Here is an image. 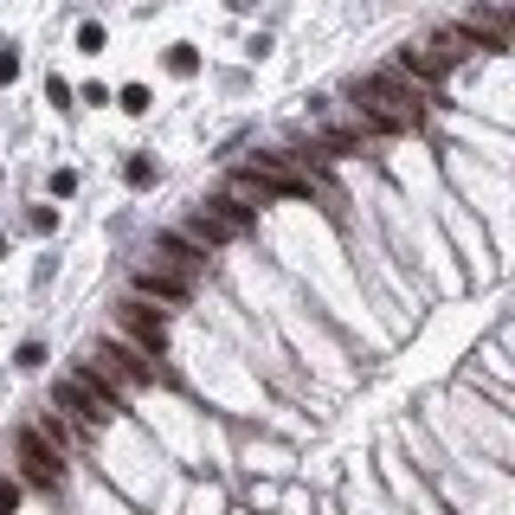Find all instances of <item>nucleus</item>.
Segmentation results:
<instances>
[{
  "mask_svg": "<svg viewBox=\"0 0 515 515\" xmlns=\"http://www.w3.org/2000/svg\"><path fill=\"white\" fill-rule=\"evenodd\" d=\"M77 52H103V26H97V20L77 26Z\"/></svg>",
  "mask_w": 515,
  "mask_h": 515,
  "instance_id": "f3484780",
  "label": "nucleus"
},
{
  "mask_svg": "<svg viewBox=\"0 0 515 515\" xmlns=\"http://www.w3.org/2000/svg\"><path fill=\"white\" fill-rule=\"evenodd\" d=\"M220 194H226L232 206H245V213H258V206H270V200H278V194H270V187H264L258 174H245V168H238V174H226V187H220Z\"/></svg>",
  "mask_w": 515,
  "mask_h": 515,
  "instance_id": "9d476101",
  "label": "nucleus"
},
{
  "mask_svg": "<svg viewBox=\"0 0 515 515\" xmlns=\"http://www.w3.org/2000/svg\"><path fill=\"white\" fill-rule=\"evenodd\" d=\"M123 181H129V187H155V161H149V155H129V161H123Z\"/></svg>",
  "mask_w": 515,
  "mask_h": 515,
  "instance_id": "ddd939ff",
  "label": "nucleus"
},
{
  "mask_svg": "<svg viewBox=\"0 0 515 515\" xmlns=\"http://www.w3.org/2000/svg\"><path fill=\"white\" fill-rule=\"evenodd\" d=\"M39 439H45L52 451L65 457V445H77V431H71V419H59V413H45V419H39Z\"/></svg>",
  "mask_w": 515,
  "mask_h": 515,
  "instance_id": "f8f14e48",
  "label": "nucleus"
},
{
  "mask_svg": "<svg viewBox=\"0 0 515 515\" xmlns=\"http://www.w3.org/2000/svg\"><path fill=\"white\" fill-rule=\"evenodd\" d=\"M419 52H425V59H431V65H439V71L451 77V71L464 65V59H471L477 45H471V33H464V26H457V20H445V26H431V33L419 39Z\"/></svg>",
  "mask_w": 515,
  "mask_h": 515,
  "instance_id": "423d86ee",
  "label": "nucleus"
},
{
  "mask_svg": "<svg viewBox=\"0 0 515 515\" xmlns=\"http://www.w3.org/2000/svg\"><path fill=\"white\" fill-rule=\"evenodd\" d=\"M168 71H174V77H194V71H200V52H194V45H174V52H168Z\"/></svg>",
  "mask_w": 515,
  "mask_h": 515,
  "instance_id": "4468645a",
  "label": "nucleus"
},
{
  "mask_svg": "<svg viewBox=\"0 0 515 515\" xmlns=\"http://www.w3.org/2000/svg\"><path fill=\"white\" fill-rule=\"evenodd\" d=\"M13 367H26V374H33V367H45V342H20V355H13Z\"/></svg>",
  "mask_w": 515,
  "mask_h": 515,
  "instance_id": "dca6fc26",
  "label": "nucleus"
},
{
  "mask_svg": "<svg viewBox=\"0 0 515 515\" xmlns=\"http://www.w3.org/2000/svg\"><path fill=\"white\" fill-rule=\"evenodd\" d=\"M348 110H355V129L361 135H399V129H419L431 97L413 91L399 71H367L348 84Z\"/></svg>",
  "mask_w": 515,
  "mask_h": 515,
  "instance_id": "f257e3e1",
  "label": "nucleus"
},
{
  "mask_svg": "<svg viewBox=\"0 0 515 515\" xmlns=\"http://www.w3.org/2000/svg\"><path fill=\"white\" fill-rule=\"evenodd\" d=\"M0 258H7V238H0Z\"/></svg>",
  "mask_w": 515,
  "mask_h": 515,
  "instance_id": "aec40b11",
  "label": "nucleus"
},
{
  "mask_svg": "<svg viewBox=\"0 0 515 515\" xmlns=\"http://www.w3.org/2000/svg\"><path fill=\"white\" fill-rule=\"evenodd\" d=\"M129 296H142V303H168V310H181L187 296H194V284H181L174 270H161V264H142L129 278Z\"/></svg>",
  "mask_w": 515,
  "mask_h": 515,
  "instance_id": "0eeeda50",
  "label": "nucleus"
},
{
  "mask_svg": "<svg viewBox=\"0 0 515 515\" xmlns=\"http://www.w3.org/2000/svg\"><path fill=\"white\" fill-rule=\"evenodd\" d=\"M65 381H77V387H84V393H91V399H97V406H103V413H110V419L123 413V393L110 387V374H103V367H97L91 355H84V361H77V367L65 374Z\"/></svg>",
  "mask_w": 515,
  "mask_h": 515,
  "instance_id": "1a4fd4ad",
  "label": "nucleus"
},
{
  "mask_svg": "<svg viewBox=\"0 0 515 515\" xmlns=\"http://www.w3.org/2000/svg\"><path fill=\"white\" fill-rule=\"evenodd\" d=\"M52 406H59L71 425H103V419H110V413H103V406H97L84 387H77V381H52Z\"/></svg>",
  "mask_w": 515,
  "mask_h": 515,
  "instance_id": "6e6552de",
  "label": "nucleus"
},
{
  "mask_svg": "<svg viewBox=\"0 0 515 515\" xmlns=\"http://www.w3.org/2000/svg\"><path fill=\"white\" fill-rule=\"evenodd\" d=\"M20 477L33 483V490H59L65 483V457L52 451L39 431H20Z\"/></svg>",
  "mask_w": 515,
  "mask_h": 515,
  "instance_id": "39448f33",
  "label": "nucleus"
},
{
  "mask_svg": "<svg viewBox=\"0 0 515 515\" xmlns=\"http://www.w3.org/2000/svg\"><path fill=\"white\" fill-rule=\"evenodd\" d=\"M13 503H20V483H0V515H13Z\"/></svg>",
  "mask_w": 515,
  "mask_h": 515,
  "instance_id": "6ab92c4d",
  "label": "nucleus"
},
{
  "mask_svg": "<svg viewBox=\"0 0 515 515\" xmlns=\"http://www.w3.org/2000/svg\"><path fill=\"white\" fill-rule=\"evenodd\" d=\"M13 77H20V59H13V52H0V84H13Z\"/></svg>",
  "mask_w": 515,
  "mask_h": 515,
  "instance_id": "a211bd4d",
  "label": "nucleus"
},
{
  "mask_svg": "<svg viewBox=\"0 0 515 515\" xmlns=\"http://www.w3.org/2000/svg\"><path fill=\"white\" fill-rule=\"evenodd\" d=\"M117 329L129 335V348H142L149 361L168 348V316H161L155 303H142V296H123V303H117Z\"/></svg>",
  "mask_w": 515,
  "mask_h": 515,
  "instance_id": "20e7f679",
  "label": "nucleus"
},
{
  "mask_svg": "<svg viewBox=\"0 0 515 515\" xmlns=\"http://www.w3.org/2000/svg\"><path fill=\"white\" fill-rule=\"evenodd\" d=\"M117 103H123V110H129V117H142V110H149V103H155V97H149V84H123V97H117Z\"/></svg>",
  "mask_w": 515,
  "mask_h": 515,
  "instance_id": "2eb2a0df",
  "label": "nucleus"
},
{
  "mask_svg": "<svg viewBox=\"0 0 515 515\" xmlns=\"http://www.w3.org/2000/svg\"><path fill=\"white\" fill-rule=\"evenodd\" d=\"M200 213H206L213 226H226L232 238H238V232H252V213H245V206H232L226 194H206V200H200Z\"/></svg>",
  "mask_w": 515,
  "mask_h": 515,
  "instance_id": "9b49d317",
  "label": "nucleus"
},
{
  "mask_svg": "<svg viewBox=\"0 0 515 515\" xmlns=\"http://www.w3.org/2000/svg\"><path fill=\"white\" fill-rule=\"evenodd\" d=\"M149 264H161V270H174L181 284H194V278H206L213 270V252H200L187 232H174V226H161L155 238H149Z\"/></svg>",
  "mask_w": 515,
  "mask_h": 515,
  "instance_id": "7ed1b4c3",
  "label": "nucleus"
},
{
  "mask_svg": "<svg viewBox=\"0 0 515 515\" xmlns=\"http://www.w3.org/2000/svg\"><path fill=\"white\" fill-rule=\"evenodd\" d=\"M91 361H97L103 374H110V387H117V393H123V387H149V381H161V367L142 355V348H129L123 335L97 342V348H91Z\"/></svg>",
  "mask_w": 515,
  "mask_h": 515,
  "instance_id": "f03ea898",
  "label": "nucleus"
}]
</instances>
